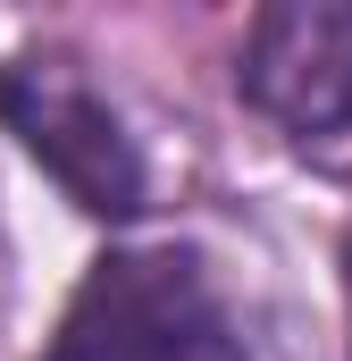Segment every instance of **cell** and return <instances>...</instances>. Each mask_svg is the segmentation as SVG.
Returning a JSON list of instances; mask_svg holds the SVG:
<instances>
[{"mask_svg":"<svg viewBox=\"0 0 352 361\" xmlns=\"http://www.w3.org/2000/svg\"><path fill=\"white\" fill-rule=\"evenodd\" d=\"M244 92L294 135L352 126V0H277L244 42Z\"/></svg>","mask_w":352,"mask_h":361,"instance_id":"3","label":"cell"},{"mask_svg":"<svg viewBox=\"0 0 352 361\" xmlns=\"http://www.w3.org/2000/svg\"><path fill=\"white\" fill-rule=\"evenodd\" d=\"M344 286H352V244H344Z\"/></svg>","mask_w":352,"mask_h":361,"instance_id":"4","label":"cell"},{"mask_svg":"<svg viewBox=\"0 0 352 361\" xmlns=\"http://www.w3.org/2000/svg\"><path fill=\"white\" fill-rule=\"evenodd\" d=\"M0 118H8V135H17L51 177L76 193V210H92V219L143 210V160H134L118 109L92 85H76L68 68H42V59L0 68Z\"/></svg>","mask_w":352,"mask_h":361,"instance_id":"2","label":"cell"},{"mask_svg":"<svg viewBox=\"0 0 352 361\" xmlns=\"http://www.w3.org/2000/svg\"><path fill=\"white\" fill-rule=\"evenodd\" d=\"M218 328V294L193 252H109L68 302L51 361H210Z\"/></svg>","mask_w":352,"mask_h":361,"instance_id":"1","label":"cell"}]
</instances>
